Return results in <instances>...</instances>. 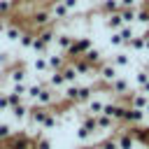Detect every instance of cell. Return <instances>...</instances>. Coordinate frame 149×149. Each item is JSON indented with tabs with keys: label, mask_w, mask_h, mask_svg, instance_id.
<instances>
[{
	"label": "cell",
	"mask_w": 149,
	"mask_h": 149,
	"mask_svg": "<svg viewBox=\"0 0 149 149\" xmlns=\"http://www.w3.org/2000/svg\"><path fill=\"white\" fill-rule=\"evenodd\" d=\"M30 23H33V28H35V30H40V28H47V26H54V21H51V14H49V9H47V7H40V9H35V12H33V16H30Z\"/></svg>",
	"instance_id": "cell-6"
},
{
	"label": "cell",
	"mask_w": 149,
	"mask_h": 149,
	"mask_svg": "<svg viewBox=\"0 0 149 149\" xmlns=\"http://www.w3.org/2000/svg\"><path fill=\"white\" fill-rule=\"evenodd\" d=\"M12 135H14V128H12L9 123H2V121H0V144H2V142H7Z\"/></svg>",
	"instance_id": "cell-29"
},
{
	"label": "cell",
	"mask_w": 149,
	"mask_h": 149,
	"mask_svg": "<svg viewBox=\"0 0 149 149\" xmlns=\"http://www.w3.org/2000/svg\"><path fill=\"white\" fill-rule=\"evenodd\" d=\"M28 109H30V105H28V102H21V105L12 107L9 112H12L14 121H19V123H28Z\"/></svg>",
	"instance_id": "cell-13"
},
{
	"label": "cell",
	"mask_w": 149,
	"mask_h": 149,
	"mask_svg": "<svg viewBox=\"0 0 149 149\" xmlns=\"http://www.w3.org/2000/svg\"><path fill=\"white\" fill-rule=\"evenodd\" d=\"M79 149H95V147H79Z\"/></svg>",
	"instance_id": "cell-43"
},
{
	"label": "cell",
	"mask_w": 149,
	"mask_h": 149,
	"mask_svg": "<svg viewBox=\"0 0 149 149\" xmlns=\"http://www.w3.org/2000/svg\"><path fill=\"white\" fill-rule=\"evenodd\" d=\"M81 58H84L86 63H91L93 68H98V65L102 63V51H100V49H95V47H91V49H88V51H86Z\"/></svg>",
	"instance_id": "cell-17"
},
{
	"label": "cell",
	"mask_w": 149,
	"mask_h": 149,
	"mask_svg": "<svg viewBox=\"0 0 149 149\" xmlns=\"http://www.w3.org/2000/svg\"><path fill=\"white\" fill-rule=\"evenodd\" d=\"M119 14H121V19H123L126 26H133L135 16H137V7H123V9H119Z\"/></svg>",
	"instance_id": "cell-23"
},
{
	"label": "cell",
	"mask_w": 149,
	"mask_h": 149,
	"mask_svg": "<svg viewBox=\"0 0 149 149\" xmlns=\"http://www.w3.org/2000/svg\"><path fill=\"white\" fill-rule=\"evenodd\" d=\"M107 88H109L114 95H121V98H128V95L133 93V88H130V81H128L126 77H121V74H119L114 81H109V84H107Z\"/></svg>",
	"instance_id": "cell-7"
},
{
	"label": "cell",
	"mask_w": 149,
	"mask_h": 149,
	"mask_svg": "<svg viewBox=\"0 0 149 149\" xmlns=\"http://www.w3.org/2000/svg\"><path fill=\"white\" fill-rule=\"evenodd\" d=\"M47 86L54 88V91L65 88V79H63V74H61V72H49V77H47Z\"/></svg>",
	"instance_id": "cell-18"
},
{
	"label": "cell",
	"mask_w": 149,
	"mask_h": 149,
	"mask_svg": "<svg viewBox=\"0 0 149 149\" xmlns=\"http://www.w3.org/2000/svg\"><path fill=\"white\" fill-rule=\"evenodd\" d=\"M116 33H119V37H121L123 47H126V44H128V42H130V40L135 37V28H133V26H121V28H119Z\"/></svg>",
	"instance_id": "cell-25"
},
{
	"label": "cell",
	"mask_w": 149,
	"mask_h": 149,
	"mask_svg": "<svg viewBox=\"0 0 149 149\" xmlns=\"http://www.w3.org/2000/svg\"><path fill=\"white\" fill-rule=\"evenodd\" d=\"M140 93H144V95H149V81H147V84H142V86H140Z\"/></svg>",
	"instance_id": "cell-38"
},
{
	"label": "cell",
	"mask_w": 149,
	"mask_h": 149,
	"mask_svg": "<svg viewBox=\"0 0 149 149\" xmlns=\"http://www.w3.org/2000/svg\"><path fill=\"white\" fill-rule=\"evenodd\" d=\"M126 102H128V107H135V109H144L147 105H149V95H144V93H140V91H133L128 98H123Z\"/></svg>",
	"instance_id": "cell-9"
},
{
	"label": "cell",
	"mask_w": 149,
	"mask_h": 149,
	"mask_svg": "<svg viewBox=\"0 0 149 149\" xmlns=\"http://www.w3.org/2000/svg\"><path fill=\"white\" fill-rule=\"evenodd\" d=\"M123 7H140V0H119V9Z\"/></svg>",
	"instance_id": "cell-35"
},
{
	"label": "cell",
	"mask_w": 149,
	"mask_h": 149,
	"mask_svg": "<svg viewBox=\"0 0 149 149\" xmlns=\"http://www.w3.org/2000/svg\"><path fill=\"white\" fill-rule=\"evenodd\" d=\"M0 112H9V100H7V91H0Z\"/></svg>",
	"instance_id": "cell-34"
},
{
	"label": "cell",
	"mask_w": 149,
	"mask_h": 149,
	"mask_svg": "<svg viewBox=\"0 0 149 149\" xmlns=\"http://www.w3.org/2000/svg\"><path fill=\"white\" fill-rule=\"evenodd\" d=\"M7 144H9V149H35V140L28 133H14L7 140Z\"/></svg>",
	"instance_id": "cell-5"
},
{
	"label": "cell",
	"mask_w": 149,
	"mask_h": 149,
	"mask_svg": "<svg viewBox=\"0 0 149 149\" xmlns=\"http://www.w3.org/2000/svg\"><path fill=\"white\" fill-rule=\"evenodd\" d=\"M95 149H119L116 147V140H114V135H109V137H102L98 144H93Z\"/></svg>",
	"instance_id": "cell-28"
},
{
	"label": "cell",
	"mask_w": 149,
	"mask_h": 149,
	"mask_svg": "<svg viewBox=\"0 0 149 149\" xmlns=\"http://www.w3.org/2000/svg\"><path fill=\"white\" fill-rule=\"evenodd\" d=\"M95 77L100 79V84H109V81H114L116 77H119V68H114L109 61H102L100 65H98V70H95Z\"/></svg>",
	"instance_id": "cell-4"
},
{
	"label": "cell",
	"mask_w": 149,
	"mask_h": 149,
	"mask_svg": "<svg viewBox=\"0 0 149 149\" xmlns=\"http://www.w3.org/2000/svg\"><path fill=\"white\" fill-rule=\"evenodd\" d=\"M144 51H149V33L144 35Z\"/></svg>",
	"instance_id": "cell-40"
},
{
	"label": "cell",
	"mask_w": 149,
	"mask_h": 149,
	"mask_svg": "<svg viewBox=\"0 0 149 149\" xmlns=\"http://www.w3.org/2000/svg\"><path fill=\"white\" fill-rule=\"evenodd\" d=\"M2 79H7L9 84H26L28 81V68L23 63H14V65H9L5 70Z\"/></svg>",
	"instance_id": "cell-2"
},
{
	"label": "cell",
	"mask_w": 149,
	"mask_h": 149,
	"mask_svg": "<svg viewBox=\"0 0 149 149\" xmlns=\"http://www.w3.org/2000/svg\"><path fill=\"white\" fill-rule=\"evenodd\" d=\"M109 63H112L114 68H128V65H130V54H128V51H119V54L112 56Z\"/></svg>",
	"instance_id": "cell-20"
},
{
	"label": "cell",
	"mask_w": 149,
	"mask_h": 149,
	"mask_svg": "<svg viewBox=\"0 0 149 149\" xmlns=\"http://www.w3.org/2000/svg\"><path fill=\"white\" fill-rule=\"evenodd\" d=\"M47 63H49V72H58L68 63V56H63V54H47Z\"/></svg>",
	"instance_id": "cell-11"
},
{
	"label": "cell",
	"mask_w": 149,
	"mask_h": 149,
	"mask_svg": "<svg viewBox=\"0 0 149 149\" xmlns=\"http://www.w3.org/2000/svg\"><path fill=\"white\" fill-rule=\"evenodd\" d=\"M144 114H147V116H149V105H147V107H144Z\"/></svg>",
	"instance_id": "cell-42"
},
{
	"label": "cell",
	"mask_w": 149,
	"mask_h": 149,
	"mask_svg": "<svg viewBox=\"0 0 149 149\" xmlns=\"http://www.w3.org/2000/svg\"><path fill=\"white\" fill-rule=\"evenodd\" d=\"M91 47H93L91 37H74V42H72V47L65 51V56H68L70 61H72V58H81Z\"/></svg>",
	"instance_id": "cell-3"
},
{
	"label": "cell",
	"mask_w": 149,
	"mask_h": 149,
	"mask_svg": "<svg viewBox=\"0 0 149 149\" xmlns=\"http://www.w3.org/2000/svg\"><path fill=\"white\" fill-rule=\"evenodd\" d=\"M12 9H14V2H12V0H0V14H2V16L9 14Z\"/></svg>",
	"instance_id": "cell-33"
},
{
	"label": "cell",
	"mask_w": 149,
	"mask_h": 149,
	"mask_svg": "<svg viewBox=\"0 0 149 149\" xmlns=\"http://www.w3.org/2000/svg\"><path fill=\"white\" fill-rule=\"evenodd\" d=\"M140 5H142V7H147V9H149V0H142V2H140Z\"/></svg>",
	"instance_id": "cell-41"
},
{
	"label": "cell",
	"mask_w": 149,
	"mask_h": 149,
	"mask_svg": "<svg viewBox=\"0 0 149 149\" xmlns=\"http://www.w3.org/2000/svg\"><path fill=\"white\" fill-rule=\"evenodd\" d=\"M98 12L109 16V14H116L119 12V0H100L98 2Z\"/></svg>",
	"instance_id": "cell-15"
},
{
	"label": "cell",
	"mask_w": 149,
	"mask_h": 149,
	"mask_svg": "<svg viewBox=\"0 0 149 149\" xmlns=\"http://www.w3.org/2000/svg\"><path fill=\"white\" fill-rule=\"evenodd\" d=\"M21 33H23V28H21L19 23H7V26H5V37H7V42H19Z\"/></svg>",
	"instance_id": "cell-16"
},
{
	"label": "cell",
	"mask_w": 149,
	"mask_h": 149,
	"mask_svg": "<svg viewBox=\"0 0 149 149\" xmlns=\"http://www.w3.org/2000/svg\"><path fill=\"white\" fill-rule=\"evenodd\" d=\"M35 149H54V142L49 137L40 135V137H35Z\"/></svg>",
	"instance_id": "cell-31"
},
{
	"label": "cell",
	"mask_w": 149,
	"mask_h": 149,
	"mask_svg": "<svg viewBox=\"0 0 149 149\" xmlns=\"http://www.w3.org/2000/svg\"><path fill=\"white\" fill-rule=\"evenodd\" d=\"M56 44H58V49L61 51H68L70 47H72V42H74V35H70V33H61V35H56V40H54Z\"/></svg>",
	"instance_id": "cell-19"
},
{
	"label": "cell",
	"mask_w": 149,
	"mask_h": 149,
	"mask_svg": "<svg viewBox=\"0 0 149 149\" xmlns=\"http://www.w3.org/2000/svg\"><path fill=\"white\" fill-rule=\"evenodd\" d=\"M33 70H35L37 74H44V72H49L47 54H37V56H35V61H33Z\"/></svg>",
	"instance_id": "cell-21"
},
{
	"label": "cell",
	"mask_w": 149,
	"mask_h": 149,
	"mask_svg": "<svg viewBox=\"0 0 149 149\" xmlns=\"http://www.w3.org/2000/svg\"><path fill=\"white\" fill-rule=\"evenodd\" d=\"M61 74H63V79H65V84H77V79H79V74H77V70H74V65L68 61L61 70H58Z\"/></svg>",
	"instance_id": "cell-14"
},
{
	"label": "cell",
	"mask_w": 149,
	"mask_h": 149,
	"mask_svg": "<svg viewBox=\"0 0 149 149\" xmlns=\"http://www.w3.org/2000/svg\"><path fill=\"white\" fill-rule=\"evenodd\" d=\"M135 23H144V26H149V9L147 7H137V16H135Z\"/></svg>",
	"instance_id": "cell-30"
},
{
	"label": "cell",
	"mask_w": 149,
	"mask_h": 149,
	"mask_svg": "<svg viewBox=\"0 0 149 149\" xmlns=\"http://www.w3.org/2000/svg\"><path fill=\"white\" fill-rule=\"evenodd\" d=\"M109 44H112V47H123V42H121V37H119V33H116V30H114V33H112V37H109Z\"/></svg>",
	"instance_id": "cell-36"
},
{
	"label": "cell",
	"mask_w": 149,
	"mask_h": 149,
	"mask_svg": "<svg viewBox=\"0 0 149 149\" xmlns=\"http://www.w3.org/2000/svg\"><path fill=\"white\" fill-rule=\"evenodd\" d=\"M95 126H98V133H102V130H112L116 126V121L109 119V116H105V114H98L95 116Z\"/></svg>",
	"instance_id": "cell-22"
},
{
	"label": "cell",
	"mask_w": 149,
	"mask_h": 149,
	"mask_svg": "<svg viewBox=\"0 0 149 149\" xmlns=\"http://www.w3.org/2000/svg\"><path fill=\"white\" fill-rule=\"evenodd\" d=\"M33 40H35V33H21V37H19V47L21 49H30L33 47Z\"/></svg>",
	"instance_id": "cell-26"
},
{
	"label": "cell",
	"mask_w": 149,
	"mask_h": 149,
	"mask_svg": "<svg viewBox=\"0 0 149 149\" xmlns=\"http://www.w3.org/2000/svg\"><path fill=\"white\" fill-rule=\"evenodd\" d=\"M30 49H33L35 54H47V49H49V47H47V44H44V42H42L40 37H35V40H33V47H30Z\"/></svg>",
	"instance_id": "cell-32"
},
{
	"label": "cell",
	"mask_w": 149,
	"mask_h": 149,
	"mask_svg": "<svg viewBox=\"0 0 149 149\" xmlns=\"http://www.w3.org/2000/svg\"><path fill=\"white\" fill-rule=\"evenodd\" d=\"M56 35H58V33H56V28H54V26H47V28H40V30H35V37H40V40H42L47 47H51V44H54Z\"/></svg>",
	"instance_id": "cell-10"
},
{
	"label": "cell",
	"mask_w": 149,
	"mask_h": 149,
	"mask_svg": "<svg viewBox=\"0 0 149 149\" xmlns=\"http://www.w3.org/2000/svg\"><path fill=\"white\" fill-rule=\"evenodd\" d=\"M105 26H107V28H109V30L114 33V30H119V28H121V26H126V23H123V19H121V14L116 12V14H109V16L105 19Z\"/></svg>",
	"instance_id": "cell-24"
},
{
	"label": "cell",
	"mask_w": 149,
	"mask_h": 149,
	"mask_svg": "<svg viewBox=\"0 0 149 149\" xmlns=\"http://www.w3.org/2000/svg\"><path fill=\"white\" fill-rule=\"evenodd\" d=\"M93 135H98L95 116L81 112V119H79V126H77V140H79V142H86V140H91Z\"/></svg>",
	"instance_id": "cell-1"
},
{
	"label": "cell",
	"mask_w": 149,
	"mask_h": 149,
	"mask_svg": "<svg viewBox=\"0 0 149 149\" xmlns=\"http://www.w3.org/2000/svg\"><path fill=\"white\" fill-rule=\"evenodd\" d=\"M63 5L72 12V9H77V7H79V0H63Z\"/></svg>",
	"instance_id": "cell-37"
},
{
	"label": "cell",
	"mask_w": 149,
	"mask_h": 149,
	"mask_svg": "<svg viewBox=\"0 0 149 149\" xmlns=\"http://www.w3.org/2000/svg\"><path fill=\"white\" fill-rule=\"evenodd\" d=\"M47 9H49V14H51V21H68V19H70V9L63 5V0H54Z\"/></svg>",
	"instance_id": "cell-8"
},
{
	"label": "cell",
	"mask_w": 149,
	"mask_h": 149,
	"mask_svg": "<svg viewBox=\"0 0 149 149\" xmlns=\"http://www.w3.org/2000/svg\"><path fill=\"white\" fill-rule=\"evenodd\" d=\"M126 47H128V49H133V51H144V35H135Z\"/></svg>",
	"instance_id": "cell-27"
},
{
	"label": "cell",
	"mask_w": 149,
	"mask_h": 149,
	"mask_svg": "<svg viewBox=\"0 0 149 149\" xmlns=\"http://www.w3.org/2000/svg\"><path fill=\"white\" fill-rule=\"evenodd\" d=\"M102 107H105V100L93 95V98L84 105V114H93V116H98V114H102Z\"/></svg>",
	"instance_id": "cell-12"
},
{
	"label": "cell",
	"mask_w": 149,
	"mask_h": 149,
	"mask_svg": "<svg viewBox=\"0 0 149 149\" xmlns=\"http://www.w3.org/2000/svg\"><path fill=\"white\" fill-rule=\"evenodd\" d=\"M5 26H7V19L0 14V30H5Z\"/></svg>",
	"instance_id": "cell-39"
}]
</instances>
